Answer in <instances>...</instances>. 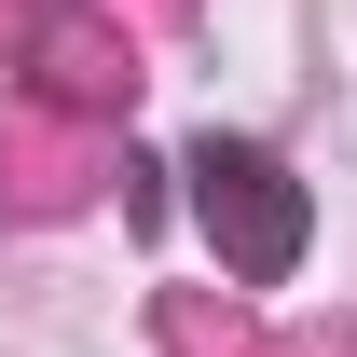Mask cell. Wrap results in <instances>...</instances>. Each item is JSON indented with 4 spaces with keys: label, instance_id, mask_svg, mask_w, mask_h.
Listing matches in <instances>:
<instances>
[{
    "label": "cell",
    "instance_id": "cell-1",
    "mask_svg": "<svg viewBox=\"0 0 357 357\" xmlns=\"http://www.w3.org/2000/svg\"><path fill=\"white\" fill-rule=\"evenodd\" d=\"M206 206H234V220H248V234H234V261H248V275H289V248H303V192H289L248 137H234V151H206Z\"/></svg>",
    "mask_w": 357,
    "mask_h": 357
}]
</instances>
